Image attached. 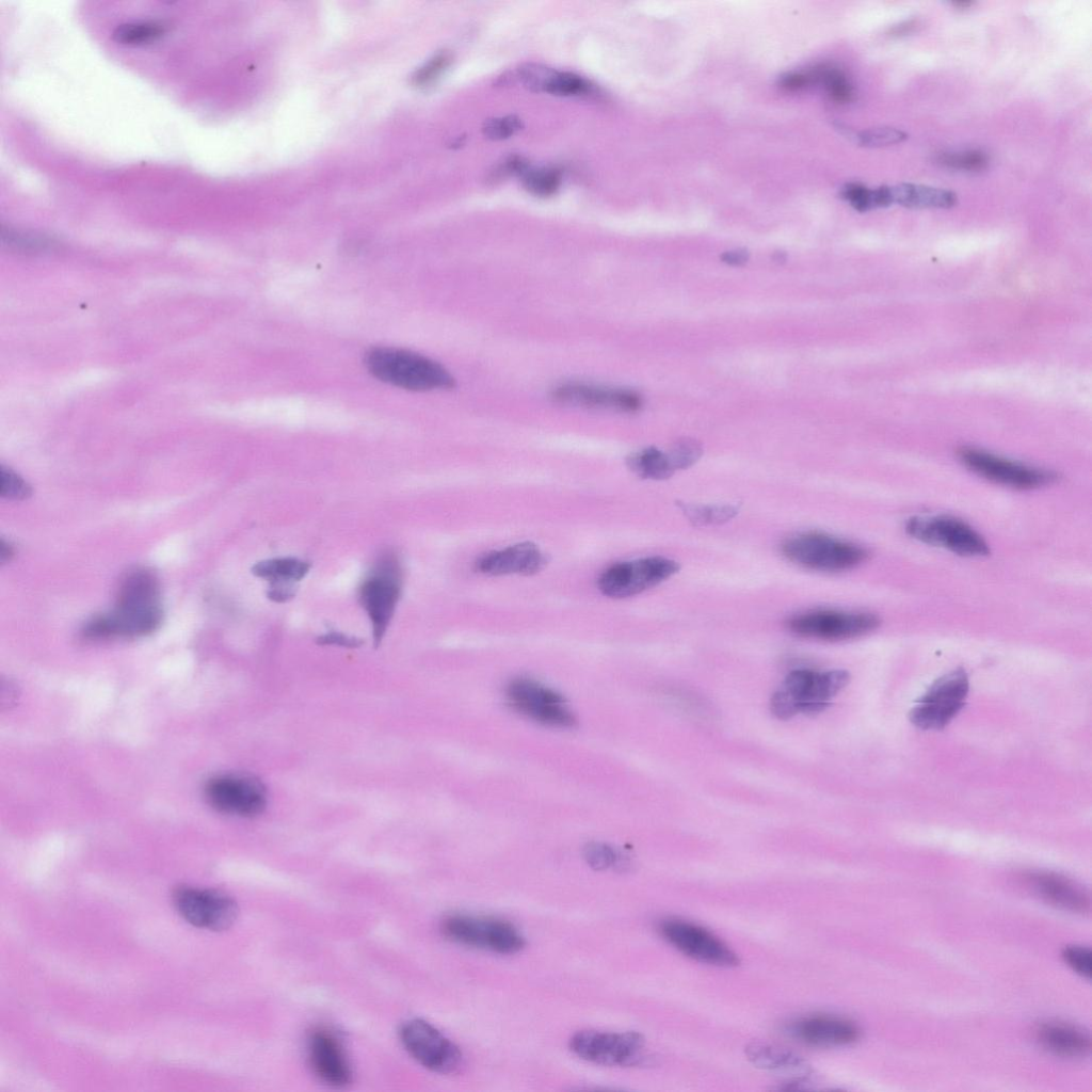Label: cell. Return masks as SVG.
Wrapping results in <instances>:
<instances>
[{"instance_id":"obj_31","label":"cell","mask_w":1092,"mask_h":1092,"mask_svg":"<svg viewBox=\"0 0 1092 1092\" xmlns=\"http://www.w3.org/2000/svg\"><path fill=\"white\" fill-rule=\"evenodd\" d=\"M543 91L558 96H581L589 95L593 91V86L589 81L576 74L557 71L550 68Z\"/></svg>"},{"instance_id":"obj_45","label":"cell","mask_w":1092,"mask_h":1092,"mask_svg":"<svg viewBox=\"0 0 1092 1092\" xmlns=\"http://www.w3.org/2000/svg\"><path fill=\"white\" fill-rule=\"evenodd\" d=\"M915 25L916 23H915L914 20H909V21L902 22L901 25H897L896 27H893L890 32L894 35L906 34V33H909L915 27Z\"/></svg>"},{"instance_id":"obj_27","label":"cell","mask_w":1092,"mask_h":1092,"mask_svg":"<svg viewBox=\"0 0 1092 1092\" xmlns=\"http://www.w3.org/2000/svg\"><path fill=\"white\" fill-rule=\"evenodd\" d=\"M677 505L689 521L697 527L726 523L739 512V507L733 504H698L678 501Z\"/></svg>"},{"instance_id":"obj_6","label":"cell","mask_w":1092,"mask_h":1092,"mask_svg":"<svg viewBox=\"0 0 1092 1092\" xmlns=\"http://www.w3.org/2000/svg\"><path fill=\"white\" fill-rule=\"evenodd\" d=\"M969 691L964 669L938 677L910 710L909 719L920 729H942L963 709Z\"/></svg>"},{"instance_id":"obj_36","label":"cell","mask_w":1092,"mask_h":1092,"mask_svg":"<svg viewBox=\"0 0 1092 1092\" xmlns=\"http://www.w3.org/2000/svg\"><path fill=\"white\" fill-rule=\"evenodd\" d=\"M906 139V134L892 127H876L855 133L854 142L867 147H881L897 144Z\"/></svg>"},{"instance_id":"obj_5","label":"cell","mask_w":1092,"mask_h":1092,"mask_svg":"<svg viewBox=\"0 0 1092 1092\" xmlns=\"http://www.w3.org/2000/svg\"><path fill=\"white\" fill-rule=\"evenodd\" d=\"M441 932L463 946L500 954H513L525 946V937L511 922L488 916L454 914L441 922Z\"/></svg>"},{"instance_id":"obj_9","label":"cell","mask_w":1092,"mask_h":1092,"mask_svg":"<svg viewBox=\"0 0 1092 1092\" xmlns=\"http://www.w3.org/2000/svg\"><path fill=\"white\" fill-rule=\"evenodd\" d=\"M679 571V564L664 557H646L609 566L597 580L598 590L611 598H625L651 589Z\"/></svg>"},{"instance_id":"obj_11","label":"cell","mask_w":1092,"mask_h":1092,"mask_svg":"<svg viewBox=\"0 0 1092 1092\" xmlns=\"http://www.w3.org/2000/svg\"><path fill=\"white\" fill-rule=\"evenodd\" d=\"M171 897L176 912L197 928L223 931L230 928L238 917L237 902L218 889L179 885Z\"/></svg>"},{"instance_id":"obj_16","label":"cell","mask_w":1092,"mask_h":1092,"mask_svg":"<svg viewBox=\"0 0 1092 1092\" xmlns=\"http://www.w3.org/2000/svg\"><path fill=\"white\" fill-rule=\"evenodd\" d=\"M659 932L667 942L693 960L721 967L739 964L737 954L726 944L698 925L669 918L659 924Z\"/></svg>"},{"instance_id":"obj_35","label":"cell","mask_w":1092,"mask_h":1092,"mask_svg":"<svg viewBox=\"0 0 1092 1092\" xmlns=\"http://www.w3.org/2000/svg\"><path fill=\"white\" fill-rule=\"evenodd\" d=\"M840 194L861 212L881 207L878 188L871 190L861 183L850 182L842 187Z\"/></svg>"},{"instance_id":"obj_8","label":"cell","mask_w":1092,"mask_h":1092,"mask_svg":"<svg viewBox=\"0 0 1092 1092\" xmlns=\"http://www.w3.org/2000/svg\"><path fill=\"white\" fill-rule=\"evenodd\" d=\"M645 1041L637 1031L611 1032L581 1030L569 1040L571 1050L579 1058L604 1066H632L644 1058Z\"/></svg>"},{"instance_id":"obj_34","label":"cell","mask_w":1092,"mask_h":1092,"mask_svg":"<svg viewBox=\"0 0 1092 1092\" xmlns=\"http://www.w3.org/2000/svg\"><path fill=\"white\" fill-rule=\"evenodd\" d=\"M675 470L686 469L695 464L703 454L702 445L694 438H680L667 451Z\"/></svg>"},{"instance_id":"obj_42","label":"cell","mask_w":1092,"mask_h":1092,"mask_svg":"<svg viewBox=\"0 0 1092 1092\" xmlns=\"http://www.w3.org/2000/svg\"><path fill=\"white\" fill-rule=\"evenodd\" d=\"M812 82L809 75L801 73H790L781 77L780 85L788 91H797L805 87Z\"/></svg>"},{"instance_id":"obj_28","label":"cell","mask_w":1092,"mask_h":1092,"mask_svg":"<svg viewBox=\"0 0 1092 1092\" xmlns=\"http://www.w3.org/2000/svg\"><path fill=\"white\" fill-rule=\"evenodd\" d=\"M812 81L823 83L830 97L839 103L853 99L854 89L842 70L833 66H821L809 74Z\"/></svg>"},{"instance_id":"obj_29","label":"cell","mask_w":1092,"mask_h":1092,"mask_svg":"<svg viewBox=\"0 0 1092 1092\" xmlns=\"http://www.w3.org/2000/svg\"><path fill=\"white\" fill-rule=\"evenodd\" d=\"M165 30L166 25L162 21H131L117 26L113 32V36L122 44L140 45L157 39L165 32Z\"/></svg>"},{"instance_id":"obj_38","label":"cell","mask_w":1092,"mask_h":1092,"mask_svg":"<svg viewBox=\"0 0 1092 1092\" xmlns=\"http://www.w3.org/2000/svg\"><path fill=\"white\" fill-rule=\"evenodd\" d=\"M32 493L31 486L18 473L10 468H1V496L7 499L22 500Z\"/></svg>"},{"instance_id":"obj_25","label":"cell","mask_w":1092,"mask_h":1092,"mask_svg":"<svg viewBox=\"0 0 1092 1092\" xmlns=\"http://www.w3.org/2000/svg\"><path fill=\"white\" fill-rule=\"evenodd\" d=\"M308 561L294 557H279L261 560L253 565L252 574L266 579L269 587L295 585L310 569Z\"/></svg>"},{"instance_id":"obj_32","label":"cell","mask_w":1092,"mask_h":1092,"mask_svg":"<svg viewBox=\"0 0 1092 1092\" xmlns=\"http://www.w3.org/2000/svg\"><path fill=\"white\" fill-rule=\"evenodd\" d=\"M521 175L525 189L535 196H550L561 184V173L553 167L527 168Z\"/></svg>"},{"instance_id":"obj_44","label":"cell","mask_w":1092,"mask_h":1092,"mask_svg":"<svg viewBox=\"0 0 1092 1092\" xmlns=\"http://www.w3.org/2000/svg\"><path fill=\"white\" fill-rule=\"evenodd\" d=\"M13 556H14V548H13V546L9 542H6L3 539H1V541H0V562L4 563L5 561L10 560Z\"/></svg>"},{"instance_id":"obj_2","label":"cell","mask_w":1092,"mask_h":1092,"mask_svg":"<svg viewBox=\"0 0 1092 1092\" xmlns=\"http://www.w3.org/2000/svg\"><path fill=\"white\" fill-rule=\"evenodd\" d=\"M368 371L378 380L413 391L451 389L455 379L439 363L419 353L379 347L365 356Z\"/></svg>"},{"instance_id":"obj_19","label":"cell","mask_w":1092,"mask_h":1092,"mask_svg":"<svg viewBox=\"0 0 1092 1092\" xmlns=\"http://www.w3.org/2000/svg\"><path fill=\"white\" fill-rule=\"evenodd\" d=\"M546 563V556L537 545L526 541L481 556L476 569L488 576H531L541 572Z\"/></svg>"},{"instance_id":"obj_1","label":"cell","mask_w":1092,"mask_h":1092,"mask_svg":"<svg viewBox=\"0 0 1092 1092\" xmlns=\"http://www.w3.org/2000/svg\"><path fill=\"white\" fill-rule=\"evenodd\" d=\"M161 620L158 579L149 571L136 569L122 582L114 610L90 620L82 635L89 640L138 638L155 631Z\"/></svg>"},{"instance_id":"obj_23","label":"cell","mask_w":1092,"mask_h":1092,"mask_svg":"<svg viewBox=\"0 0 1092 1092\" xmlns=\"http://www.w3.org/2000/svg\"><path fill=\"white\" fill-rule=\"evenodd\" d=\"M748 1060L756 1067L796 1075L799 1078L807 1076L810 1066L806 1060L796 1051L768 1042H751L744 1049Z\"/></svg>"},{"instance_id":"obj_21","label":"cell","mask_w":1092,"mask_h":1092,"mask_svg":"<svg viewBox=\"0 0 1092 1092\" xmlns=\"http://www.w3.org/2000/svg\"><path fill=\"white\" fill-rule=\"evenodd\" d=\"M1027 879L1035 893L1048 903L1072 913L1089 912V894L1070 879L1048 871L1031 872Z\"/></svg>"},{"instance_id":"obj_10","label":"cell","mask_w":1092,"mask_h":1092,"mask_svg":"<svg viewBox=\"0 0 1092 1092\" xmlns=\"http://www.w3.org/2000/svg\"><path fill=\"white\" fill-rule=\"evenodd\" d=\"M912 537L964 557L990 553L985 540L968 524L950 515L914 516L905 524Z\"/></svg>"},{"instance_id":"obj_17","label":"cell","mask_w":1092,"mask_h":1092,"mask_svg":"<svg viewBox=\"0 0 1092 1092\" xmlns=\"http://www.w3.org/2000/svg\"><path fill=\"white\" fill-rule=\"evenodd\" d=\"M550 396L556 403L583 410L636 413L643 405L633 389L577 381L556 386Z\"/></svg>"},{"instance_id":"obj_3","label":"cell","mask_w":1092,"mask_h":1092,"mask_svg":"<svg viewBox=\"0 0 1092 1092\" xmlns=\"http://www.w3.org/2000/svg\"><path fill=\"white\" fill-rule=\"evenodd\" d=\"M402 566L392 550L382 552L358 589V600L366 611L375 647H378L396 612L402 592Z\"/></svg>"},{"instance_id":"obj_33","label":"cell","mask_w":1092,"mask_h":1092,"mask_svg":"<svg viewBox=\"0 0 1092 1092\" xmlns=\"http://www.w3.org/2000/svg\"><path fill=\"white\" fill-rule=\"evenodd\" d=\"M937 161L950 168L977 172L987 166V156L981 150H964L940 155Z\"/></svg>"},{"instance_id":"obj_20","label":"cell","mask_w":1092,"mask_h":1092,"mask_svg":"<svg viewBox=\"0 0 1092 1092\" xmlns=\"http://www.w3.org/2000/svg\"><path fill=\"white\" fill-rule=\"evenodd\" d=\"M789 1033L800 1042L817 1047H834L858 1040L860 1028L850 1019L835 1015H810L791 1023Z\"/></svg>"},{"instance_id":"obj_18","label":"cell","mask_w":1092,"mask_h":1092,"mask_svg":"<svg viewBox=\"0 0 1092 1092\" xmlns=\"http://www.w3.org/2000/svg\"><path fill=\"white\" fill-rule=\"evenodd\" d=\"M308 1058L314 1073L325 1083L346 1087L352 1081V1070L339 1040L328 1030L318 1028L308 1038Z\"/></svg>"},{"instance_id":"obj_24","label":"cell","mask_w":1092,"mask_h":1092,"mask_svg":"<svg viewBox=\"0 0 1092 1092\" xmlns=\"http://www.w3.org/2000/svg\"><path fill=\"white\" fill-rule=\"evenodd\" d=\"M892 204L909 208H950L957 204V195L948 190L900 183L889 187Z\"/></svg>"},{"instance_id":"obj_22","label":"cell","mask_w":1092,"mask_h":1092,"mask_svg":"<svg viewBox=\"0 0 1092 1092\" xmlns=\"http://www.w3.org/2000/svg\"><path fill=\"white\" fill-rule=\"evenodd\" d=\"M1037 1039L1048 1051L1067 1058H1081L1091 1050V1039L1082 1028L1065 1022H1047L1037 1029Z\"/></svg>"},{"instance_id":"obj_30","label":"cell","mask_w":1092,"mask_h":1092,"mask_svg":"<svg viewBox=\"0 0 1092 1092\" xmlns=\"http://www.w3.org/2000/svg\"><path fill=\"white\" fill-rule=\"evenodd\" d=\"M587 864L595 870L625 869L628 866V858L614 847L601 842H588L582 851Z\"/></svg>"},{"instance_id":"obj_13","label":"cell","mask_w":1092,"mask_h":1092,"mask_svg":"<svg viewBox=\"0 0 1092 1092\" xmlns=\"http://www.w3.org/2000/svg\"><path fill=\"white\" fill-rule=\"evenodd\" d=\"M400 1038L407 1053L425 1069L454 1074L463 1065L460 1048L430 1023L415 1018L403 1024Z\"/></svg>"},{"instance_id":"obj_40","label":"cell","mask_w":1092,"mask_h":1092,"mask_svg":"<svg viewBox=\"0 0 1092 1092\" xmlns=\"http://www.w3.org/2000/svg\"><path fill=\"white\" fill-rule=\"evenodd\" d=\"M770 708L772 713L781 720H788L799 712L798 703L784 689L773 693Z\"/></svg>"},{"instance_id":"obj_43","label":"cell","mask_w":1092,"mask_h":1092,"mask_svg":"<svg viewBox=\"0 0 1092 1092\" xmlns=\"http://www.w3.org/2000/svg\"><path fill=\"white\" fill-rule=\"evenodd\" d=\"M749 258V252L743 248L726 251L721 255V260L723 262L735 267H739L746 263Z\"/></svg>"},{"instance_id":"obj_7","label":"cell","mask_w":1092,"mask_h":1092,"mask_svg":"<svg viewBox=\"0 0 1092 1092\" xmlns=\"http://www.w3.org/2000/svg\"><path fill=\"white\" fill-rule=\"evenodd\" d=\"M504 694L512 709L540 724L568 728L576 723L564 697L539 680L525 676L512 678Z\"/></svg>"},{"instance_id":"obj_15","label":"cell","mask_w":1092,"mask_h":1092,"mask_svg":"<svg viewBox=\"0 0 1092 1092\" xmlns=\"http://www.w3.org/2000/svg\"><path fill=\"white\" fill-rule=\"evenodd\" d=\"M961 462L976 475L997 484L1016 489H1033L1054 483L1057 473L1014 462L993 453L963 448L959 451Z\"/></svg>"},{"instance_id":"obj_39","label":"cell","mask_w":1092,"mask_h":1092,"mask_svg":"<svg viewBox=\"0 0 1092 1092\" xmlns=\"http://www.w3.org/2000/svg\"><path fill=\"white\" fill-rule=\"evenodd\" d=\"M1064 962L1078 975L1090 979L1091 950L1082 946H1067L1062 952Z\"/></svg>"},{"instance_id":"obj_41","label":"cell","mask_w":1092,"mask_h":1092,"mask_svg":"<svg viewBox=\"0 0 1092 1092\" xmlns=\"http://www.w3.org/2000/svg\"><path fill=\"white\" fill-rule=\"evenodd\" d=\"M317 643L320 645H336L349 648H355L362 645V640L355 637H350L342 632L332 630L317 638Z\"/></svg>"},{"instance_id":"obj_14","label":"cell","mask_w":1092,"mask_h":1092,"mask_svg":"<svg viewBox=\"0 0 1092 1092\" xmlns=\"http://www.w3.org/2000/svg\"><path fill=\"white\" fill-rule=\"evenodd\" d=\"M880 620L868 612L814 610L792 616L787 626L797 636L825 641H841L871 632Z\"/></svg>"},{"instance_id":"obj_26","label":"cell","mask_w":1092,"mask_h":1092,"mask_svg":"<svg viewBox=\"0 0 1092 1092\" xmlns=\"http://www.w3.org/2000/svg\"><path fill=\"white\" fill-rule=\"evenodd\" d=\"M628 468L642 479L664 480L676 471L667 451L647 447L630 453L626 459Z\"/></svg>"},{"instance_id":"obj_37","label":"cell","mask_w":1092,"mask_h":1092,"mask_svg":"<svg viewBox=\"0 0 1092 1092\" xmlns=\"http://www.w3.org/2000/svg\"><path fill=\"white\" fill-rule=\"evenodd\" d=\"M523 127L521 121L515 115L488 118L484 122L483 134L491 140H504L515 134Z\"/></svg>"},{"instance_id":"obj_12","label":"cell","mask_w":1092,"mask_h":1092,"mask_svg":"<svg viewBox=\"0 0 1092 1092\" xmlns=\"http://www.w3.org/2000/svg\"><path fill=\"white\" fill-rule=\"evenodd\" d=\"M207 802L218 812L241 818L261 815L268 805L266 786L258 778L241 773H223L207 781Z\"/></svg>"},{"instance_id":"obj_4","label":"cell","mask_w":1092,"mask_h":1092,"mask_svg":"<svg viewBox=\"0 0 1092 1092\" xmlns=\"http://www.w3.org/2000/svg\"><path fill=\"white\" fill-rule=\"evenodd\" d=\"M782 551L800 566L830 573L851 569L868 558L864 547L820 532L796 534L783 543Z\"/></svg>"},{"instance_id":"obj_46","label":"cell","mask_w":1092,"mask_h":1092,"mask_svg":"<svg viewBox=\"0 0 1092 1092\" xmlns=\"http://www.w3.org/2000/svg\"><path fill=\"white\" fill-rule=\"evenodd\" d=\"M773 258H774L775 261L782 262V261L785 260V255L783 253L778 252V253H776L773 256Z\"/></svg>"}]
</instances>
